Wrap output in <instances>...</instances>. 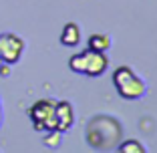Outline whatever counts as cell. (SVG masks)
Wrapping results in <instances>:
<instances>
[{
	"label": "cell",
	"mask_w": 157,
	"mask_h": 153,
	"mask_svg": "<svg viewBox=\"0 0 157 153\" xmlns=\"http://www.w3.org/2000/svg\"><path fill=\"white\" fill-rule=\"evenodd\" d=\"M60 42H63L65 47H77L78 42H81V30H78V26L75 22L65 24L63 34H60Z\"/></svg>",
	"instance_id": "8992f818"
},
{
	"label": "cell",
	"mask_w": 157,
	"mask_h": 153,
	"mask_svg": "<svg viewBox=\"0 0 157 153\" xmlns=\"http://www.w3.org/2000/svg\"><path fill=\"white\" fill-rule=\"evenodd\" d=\"M24 52V40L12 33L0 34V65H16Z\"/></svg>",
	"instance_id": "277c9868"
},
{
	"label": "cell",
	"mask_w": 157,
	"mask_h": 153,
	"mask_svg": "<svg viewBox=\"0 0 157 153\" xmlns=\"http://www.w3.org/2000/svg\"><path fill=\"white\" fill-rule=\"evenodd\" d=\"M46 147H59L60 143V131H48V135L44 137Z\"/></svg>",
	"instance_id": "9c48e42d"
},
{
	"label": "cell",
	"mask_w": 157,
	"mask_h": 153,
	"mask_svg": "<svg viewBox=\"0 0 157 153\" xmlns=\"http://www.w3.org/2000/svg\"><path fill=\"white\" fill-rule=\"evenodd\" d=\"M73 123H75V115H73L71 103H67V101L56 103V131L65 133V131H69V127Z\"/></svg>",
	"instance_id": "5b68a950"
},
{
	"label": "cell",
	"mask_w": 157,
	"mask_h": 153,
	"mask_svg": "<svg viewBox=\"0 0 157 153\" xmlns=\"http://www.w3.org/2000/svg\"><path fill=\"white\" fill-rule=\"evenodd\" d=\"M113 83L123 99H139L145 93V85L129 67H119L113 73Z\"/></svg>",
	"instance_id": "7a4b0ae2"
},
{
	"label": "cell",
	"mask_w": 157,
	"mask_h": 153,
	"mask_svg": "<svg viewBox=\"0 0 157 153\" xmlns=\"http://www.w3.org/2000/svg\"><path fill=\"white\" fill-rule=\"evenodd\" d=\"M10 75V65H0V77H8Z\"/></svg>",
	"instance_id": "30bf717a"
},
{
	"label": "cell",
	"mask_w": 157,
	"mask_h": 153,
	"mask_svg": "<svg viewBox=\"0 0 157 153\" xmlns=\"http://www.w3.org/2000/svg\"><path fill=\"white\" fill-rule=\"evenodd\" d=\"M119 151H123V153H145V147L139 141H125V143H121L119 145Z\"/></svg>",
	"instance_id": "ba28073f"
},
{
	"label": "cell",
	"mask_w": 157,
	"mask_h": 153,
	"mask_svg": "<svg viewBox=\"0 0 157 153\" xmlns=\"http://www.w3.org/2000/svg\"><path fill=\"white\" fill-rule=\"evenodd\" d=\"M109 60H107L105 52H99V51H93V48H87V51L78 52V55L71 56L69 60V67L71 71L75 73H81V75H89V77H99V75L105 73Z\"/></svg>",
	"instance_id": "6da1fadb"
},
{
	"label": "cell",
	"mask_w": 157,
	"mask_h": 153,
	"mask_svg": "<svg viewBox=\"0 0 157 153\" xmlns=\"http://www.w3.org/2000/svg\"><path fill=\"white\" fill-rule=\"evenodd\" d=\"M0 123H2V107H0Z\"/></svg>",
	"instance_id": "8fae6325"
},
{
	"label": "cell",
	"mask_w": 157,
	"mask_h": 153,
	"mask_svg": "<svg viewBox=\"0 0 157 153\" xmlns=\"http://www.w3.org/2000/svg\"><path fill=\"white\" fill-rule=\"evenodd\" d=\"M28 115L36 131H56V101L51 99L36 101L28 109Z\"/></svg>",
	"instance_id": "3957f363"
},
{
	"label": "cell",
	"mask_w": 157,
	"mask_h": 153,
	"mask_svg": "<svg viewBox=\"0 0 157 153\" xmlns=\"http://www.w3.org/2000/svg\"><path fill=\"white\" fill-rule=\"evenodd\" d=\"M109 44H111V40H109L107 34H93V36L89 38V48H93V51L105 52L107 48H109Z\"/></svg>",
	"instance_id": "52a82bcc"
}]
</instances>
